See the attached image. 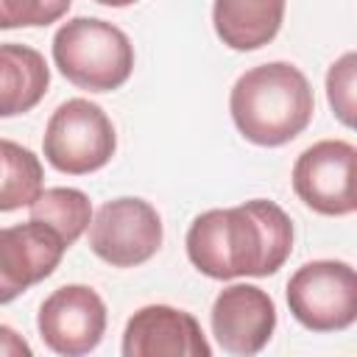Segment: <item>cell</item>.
Returning a JSON list of instances; mask_svg holds the SVG:
<instances>
[{"label":"cell","instance_id":"9a60e30c","mask_svg":"<svg viewBox=\"0 0 357 357\" xmlns=\"http://www.w3.org/2000/svg\"><path fill=\"white\" fill-rule=\"evenodd\" d=\"M3 187H0V209L11 212L20 206H31L42 190V165L33 151L3 139Z\"/></svg>","mask_w":357,"mask_h":357},{"label":"cell","instance_id":"d6986e66","mask_svg":"<svg viewBox=\"0 0 357 357\" xmlns=\"http://www.w3.org/2000/svg\"><path fill=\"white\" fill-rule=\"evenodd\" d=\"M95 3H100V6H112V8H123V6H131V3H137V0H95Z\"/></svg>","mask_w":357,"mask_h":357},{"label":"cell","instance_id":"3957f363","mask_svg":"<svg viewBox=\"0 0 357 357\" xmlns=\"http://www.w3.org/2000/svg\"><path fill=\"white\" fill-rule=\"evenodd\" d=\"M53 61L78 89L112 92L134 70V45L106 20L73 17L53 36Z\"/></svg>","mask_w":357,"mask_h":357},{"label":"cell","instance_id":"9c48e42d","mask_svg":"<svg viewBox=\"0 0 357 357\" xmlns=\"http://www.w3.org/2000/svg\"><path fill=\"white\" fill-rule=\"evenodd\" d=\"M67 240L42 220L6 226L0 231V301L8 304L31 284L47 279L64 251Z\"/></svg>","mask_w":357,"mask_h":357},{"label":"cell","instance_id":"ba28073f","mask_svg":"<svg viewBox=\"0 0 357 357\" xmlns=\"http://www.w3.org/2000/svg\"><path fill=\"white\" fill-rule=\"evenodd\" d=\"M36 329L50 351L81 357L92 351L106 332V304L86 284H64L42 301Z\"/></svg>","mask_w":357,"mask_h":357},{"label":"cell","instance_id":"8fae6325","mask_svg":"<svg viewBox=\"0 0 357 357\" xmlns=\"http://www.w3.org/2000/svg\"><path fill=\"white\" fill-rule=\"evenodd\" d=\"M212 349L195 315L148 304L137 310L123 332V357H209Z\"/></svg>","mask_w":357,"mask_h":357},{"label":"cell","instance_id":"5bb4252c","mask_svg":"<svg viewBox=\"0 0 357 357\" xmlns=\"http://www.w3.org/2000/svg\"><path fill=\"white\" fill-rule=\"evenodd\" d=\"M31 218L53 226L73 245L92 226V204L75 187H50L31 204Z\"/></svg>","mask_w":357,"mask_h":357},{"label":"cell","instance_id":"4fadbf2b","mask_svg":"<svg viewBox=\"0 0 357 357\" xmlns=\"http://www.w3.org/2000/svg\"><path fill=\"white\" fill-rule=\"evenodd\" d=\"M50 70L39 50L17 42L0 45V114L31 112L47 92Z\"/></svg>","mask_w":357,"mask_h":357},{"label":"cell","instance_id":"52a82bcc","mask_svg":"<svg viewBox=\"0 0 357 357\" xmlns=\"http://www.w3.org/2000/svg\"><path fill=\"white\" fill-rule=\"evenodd\" d=\"M162 245L159 212L142 198L106 201L89 226V248L112 268L148 262Z\"/></svg>","mask_w":357,"mask_h":357},{"label":"cell","instance_id":"5b68a950","mask_svg":"<svg viewBox=\"0 0 357 357\" xmlns=\"http://www.w3.org/2000/svg\"><path fill=\"white\" fill-rule=\"evenodd\" d=\"M293 318L312 332H340L357 321V268L340 259H312L287 282Z\"/></svg>","mask_w":357,"mask_h":357},{"label":"cell","instance_id":"277c9868","mask_svg":"<svg viewBox=\"0 0 357 357\" xmlns=\"http://www.w3.org/2000/svg\"><path fill=\"white\" fill-rule=\"evenodd\" d=\"M42 148L45 159L59 173L86 176L100 170L114 156L117 137L109 114L98 103L70 98L50 114Z\"/></svg>","mask_w":357,"mask_h":357},{"label":"cell","instance_id":"7c38bea8","mask_svg":"<svg viewBox=\"0 0 357 357\" xmlns=\"http://www.w3.org/2000/svg\"><path fill=\"white\" fill-rule=\"evenodd\" d=\"M284 6L287 0H215V33L231 50H257L279 33Z\"/></svg>","mask_w":357,"mask_h":357},{"label":"cell","instance_id":"7a4b0ae2","mask_svg":"<svg viewBox=\"0 0 357 357\" xmlns=\"http://www.w3.org/2000/svg\"><path fill=\"white\" fill-rule=\"evenodd\" d=\"M237 131L262 148L296 139L312 120L315 98L307 75L290 61H268L245 70L229 95Z\"/></svg>","mask_w":357,"mask_h":357},{"label":"cell","instance_id":"e0dca14e","mask_svg":"<svg viewBox=\"0 0 357 357\" xmlns=\"http://www.w3.org/2000/svg\"><path fill=\"white\" fill-rule=\"evenodd\" d=\"M73 0H0V28H39L61 20Z\"/></svg>","mask_w":357,"mask_h":357},{"label":"cell","instance_id":"8992f818","mask_svg":"<svg viewBox=\"0 0 357 357\" xmlns=\"http://www.w3.org/2000/svg\"><path fill=\"white\" fill-rule=\"evenodd\" d=\"M293 190L318 215L340 218L357 212V148L343 139H321L298 153Z\"/></svg>","mask_w":357,"mask_h":357},{"label":"cell","instance_id":"2e32d148","mask_svg":"<svg viewBox=\"0 0 357 357\" xmlns=\"http://www.w3.org/2000/svg\"><path fill=\"white\" fill-rule=\"evenodd\" d=\"M326 100L332 114L357 131V50L343 53L326 70Z\"/></svg>","mask_w":357,"mask_h":357},{"label":"cell","instance_id":"30bf717a","mask_svg":"<svg viewBox=\"0 0 357 357\" xmlns=\"http://www.w3.org/2000/svg\"><path fill=\"white\" fill-rule=\"evenodd\" d=\"M212 335L229 354H257L276 329L273 298L257 284H229L212 304Z\"/></svg>","mask_w":357,"mask_h":357},{"label":"cell","instance_id":"ac0fdd59","mask_svg":"<svg viewBox=\"0 0 357 357\" xmlns=\"http://www.w3.org/2000/svg\"><path fill=\"white\" fill-rule=\"evenodd\" d=\"M0 335H3V343H11V340H14V332H11L8 326H0ZM17 349H20V354H22V351L31 354V349H28L25 343H17ZM0 354H11V349H8V346H0Z\"/></svg>","mask_w":357,"mask_h":357},{"label":"cell","instance_id":"6da1fadb","mask_svg":"<svg viewBox=\"0 0 357 357\" xmlns=\"http://www.w3.org/2000/svg\"><path fill=\"white\" fill-rule=\"evenodd\" d=\"M293 251L287 212L265 198L201 212L187 229V257L209 279L271 276Z\"/></svg>","mask_w":357,"mask_h":357}]
</instances>
